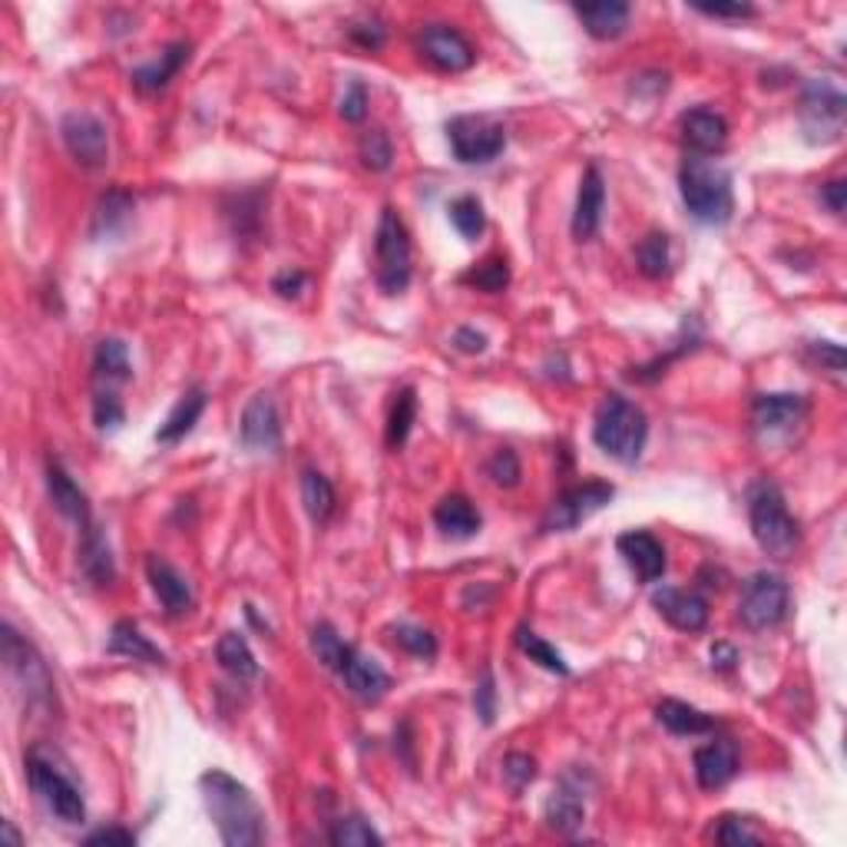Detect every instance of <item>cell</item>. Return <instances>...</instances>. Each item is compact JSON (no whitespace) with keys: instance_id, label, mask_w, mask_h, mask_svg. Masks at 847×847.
<instances>
[{"instance_id":"cell-1","label":"cell","mask_w":847,"mask_h":847,"mask_svg":"<svg viewBox=\"0 0 847 847\" xmlns=\"http://www.w3.org/2000/svg\"><path fill=\"white\" fill-rule=\"evenodd\" d=\"M199 788H202L205 812L215 822L222 845L255 847L265 841V815H262L255 795L242 782L212 769L199 779Z\"/></svg>"},{"instance_id":"cell-2","label":"cell","mask_w":847,"mask_h":847,"mask_svg":"<svg viewBox=\"0 0 847 847\" xmlns=\"http://www.w3.org/2000/svg\"><path fill=\"white\" fill-rule=\"evenodd\" d=\"M679 192L689 215L702 225H726L735 212L732 176L712 159H686L679 169Z\"/></svg>"},{"instance_id":"cell-3","label":"cell","mask_w":847,"mask_h":847,"mask_svg":"<svg viewBox=\"0 0 847 847\" xmlns=\"http://www.w3.org/2000/svg\"><path fill=\"white\" fill-rule=\"evenodd\" d=\"M646 437H649V421L639 404L626 401L623 394H610L600 404L593 441L603 454H610L620 464H636L643 457Z\"/></svg>"},{"instance_id":"cell-4","label":"cell","mask_w":847,"mask_h":847,"mask_svg":"<svg viewBox=\"0 0 847 847\" xmlns=\"http://www.w3.org/2000/svg\"><path fill=\"white\" fill-rule=\"evenodd\" d=\"M749 520L752 537L772 560H792L802 547V527L792 517L782 490L775 484H759L749 497Z\"/></svg>"},{"instance_id":"cell-5","label":"cell","mask_w":847,"mask_h":847,"mask_svg":"<svg viewBox=\"0 0 847 847\" xmlns=\"http://www.w3.org/2000/svg\"><path fill=\"white\" fill-rule=\"evenodd\" d=\"M374 255H378V285L384 295H401L411 285L414 272V248L411 235L401 222V215L388 205L381 212L378 232H374Z\"/></svg>"},{"instance_id":"cell-6","label":"cell","mask_w":847,"mask_h":847,"mask_svg":"<svg viewBox=\"0 0 847 847\" xmlns=\"http://www.w3.org/2000/svg\"><path fill=\"white\" fill-rule=\"evenodd\" d=\"M847 99L845 93L828 83V80H812L802 93V106H798V119H802V133L812 146H828L838 142L845 133Z\"/></svg>"},{"instance_id":"cell-7","label":"cell","mask_w":847,"mask_h":847,"mask_svg":"<svg viewBox=\"0 0 847 847\" xmlns=\"http://www.w3.org/2000/svg\"><path fill=\"white\" fill-rule=\"evenodd\" d=\"M27 779H30V788L33 795L40 798V805L60 818L63 825H83L86 822V805H83V795L80 788L53 765L46 762L40 752H30L27 759Z\"/></svg>"},{"instance_id":"cell-8","label":"cell","mask_w":847,"mask_h":847,"mask_svg":"<svg viewBox=\"0 0 847 847\" xmlns=\"http://www.w3.org/2000/svg\"><path fill=\"white\" fill-rule=\"evenodd\" d=\"M792 610V590L785 583V576L779 573H755L745 586H742V600H739V620L755 629H775L788 620Z\"/></svg>"},{"instance_id":"cell-9","label":"cell","mask_w":847,"mask_h":847,"mask_svg":"<svg viewBox=\"0 0 847 847\" xmlns=\"http://www.w3.org/2000/svg\"><path fill=\"white\" fill-rule=\"evenodd\" d=\"M0 649H3V666L10 673V679L17 682L20 692H27V702L30 706H40V702H50L53 699V679H50V669L46 663L40 659V653L10 626L3 623L0 629Z\"/></svg>"},{"instance_id":"cell-10","label":"cell","mask_w":847,"mask_h":847,"mask_svg":"<svg viewBox=\"0 0 847 847\" xmlns=\"http://www.w3.org/2000/svg\"><path fill=\"white\" fill-rule=\"evenodd\" d=\"M451 149L460 162H494L507 149V129L494 116H454L447 123Z\"/></svg>"},{"instance_id":"cell-11","label":"cell","mask_w":847,"mask_h":847,"mask_svg":"<svg viewBox=\"0 0 847 847\" xmlns=\"http://www.w3.org/2000/svg\"><path fill=\"white\" fill-rule=\"evenodd\" d=\"M616 497V487L606 480H586L580 487H570L567 494H560L547 517H543V533H570L576 530L583 520H590L596 510H603L610 500Z\"/></svg>"},{"instance_id":"cell-12","label":"cell","mask_w":847,"mask_h":847,"mask_svg":"<svg viewBox=\"0 0 847 847\" xmlns=\"http://www.w3.org/2000/svg\"><path fill=\"white\" fill-rule=\"evenodd\" d=\"M60 136H63L70 156L80 166H86V169L106 166V159H109V133H106V126L93 113H83V109L66 113L63 123H60Z\"/></svg>"},{"instance_id":"cell-13","label":"cell","mask_w":847,"mask_h":847,"mask_svg":"<svg viewBox=\"0 0 847 847\" xmlns=\"http://www.w3.org/2000/svg\"><path fill=\"white\" fill-rule=\"evenodd\" d=\"M331 673H338L341 682L348 686V692H351L354 699L368 702V706L381 702V699L388 696V689H391V676H388L374 659H368L364 653H358V649L348 646V643H345L338 663L331 666Z\"/></svg>"},{"instance_id":"cell-14","label":"cell","mask_w":847,"mask_h":847,"mask_svg":"<svg viewBox=\"0 0 847 847\" xmlns=\"http://www.w3.org/2000/svg\"><path fill=\"white\" fill-rule=\"evenodd\" d=\"M421 53H424L437 70H444V73H464V70H470L474 60H477L474 43H470L460 30H454V27H447V23H431V27L421 33Z\"/></svg>"},{"instance_id":"cell-15","label":"cell","mask_w":847,"mask_h":847,"mask_svg":"<svg viewBox=\"0 0 847 847\" xmlns=\"http://www.w3.org/2000/svg\"><path fill=\"white\" fill-rule=\"evenodd\" d=\"M239 434L248 451H278L282 447V417H278L272 394L262 391L245 404Z\"/></svg>"},{"instance_id":"cell-16","label":"cell","mask_w":847,"mask_h":847,"mask_svg":"<svg viewBox=\"0 0 847 847\" xmlns=\"http://www.w3.org/2000/svg\"><path fill=\"white\" fill-rule=\"evenodd\" d=\"M653 606L679 633H702L709 626V603L702 596H696V593H682V590L663 586V590L653 593Z\"/></svg>"},{"instance_id":"cell-17","label":"cell","mask_w":847,"mask_h":847,"mask_svg":"<svg viewBox=\"0 0 847 847\" xmlns=\"http://www.w3.org/2000/svg\"><path fill=\"white\" fill-rule=\"evenodd\" d=\"M808 414L802 394H759L752 404V421L762 434H788Z\"/></svg>"},{"instance_id":"cell-18","label":"cell","mask_w":847,"mask_h":847,"mask_svg":"<svg viewBox=\"0 0 847 847\" xmlns=\"http://www.w3.org/2000/svg\"><path fill=\"white\" fill-rule=\"evenodd\" d=\"M146 576H149V586L156 593V600L162 603V610L169 616H186L192 606H195V596H192V586L189 580L166 560L159 557H149L146 560Z\"/></svg>"},{"instance_id":"cell-19","label":"cell","mask_w":847,"mask_h":847,"mask_svg":"<svg viewBox=\"0 0 847 847\" xmlns=\"http://www.w3.org/2000/svg\"><path fill=\"white\" fill-rule=\"evenodd\" d=\"M682 142L696 152V156H716L726 149L729 142V123L722 113L716 109H689L682 116Z\"/></svg>"},{"instance_id":"cell-20","label":"cell","mask_w":847,"mask_h":847,"mask_svg":"<svg viewBox=\"0 0 847 847\" xmlns=\"http://www.w3.org/2000/svg\"><path fill=\"white\" fill-rule=\"evenodd\" d=\"M603 205H606V182L600 176V166H586L576 192V212H573V235L580 242L593 239L603 222Z\"/></svg>"},{"instance_id":"cell-21","label":"cell","mask_w":847,"mask_h":847,"mask_svg":"<svg viewBox=\"0 0 847 847\" xmlns=\"http://www.w3.org/2000/svg\"><path fill=\"white\" fill-rule=\"evenodd\" d=\"M620 553L626 557V563L633 567V573L643 580V583H656L663 573H666V547L646 533V530H629L616 540Z\"/></svg>"},{"instance_id":"cell-22","label":"cell","mask_w":847,"mask_h":847,"mask_svg":"<svg viewBox=\"0 0 847 847\" xmlns=\"http://www.w3.org/2000/svg\"><path fill=\"white\" fill-rule=\"evenodd\" d=\"M46 494H50V500H53V507L66 517V520H73L76 527H93V520H89V500H86V494L73 484V477L63 470V464L60 460H46Z\"/></svg>"},{"instance_id":"cell-23","label":"cell","mask_w":847,"mask_h":847,"mask_svg":"<svg viewBox=\"0 0 847 847\" xmlns=\"http://www.w3.org/2000/svg\"><path fill=\"white\" fill-rule=\"evenodd\" d=\"M739 775V749L729 739L709 742L696 752V779L706 792L726 788Z\"/></svg>"},{"instance_id":"cell-24","label":"cell","mask_w":847,"mask_h":847,"mask_svg":"<svg viewBox=\"0 0 847 847\" xmlns=\"http://www.w3.org/2000/svg\"><path fill=\"white\" fill-rule=\"evenodd\" d=\"M576 17L583 20L586 33L596 40H616L629 27V3L626 0H596V3H576Z\"/></svg>"},{"instance_id":"cell-25","label":"cell","mask_w":847,"mask_h":847,"mask_svg":"<svg viewBox=\"0 0 847 847\" xmlns=\"http://www.w3.org/2000/svg\"><path fill=\"white\" fill-rule=\"evenodd\" d=\"M434 523H437V530H441L444 537H451V540H470V537L480 533V523H484V520H480V510H477L467 497L451 494V497H444V500L437 504Z\"/></svg>"},{"instance_id":"cell-26","label":"cell","mask_w":847,"mask_h":847,"mask_svg":"<svg viewBox=\"0 0 847 847\" xmlns=\"http://www.w3.org/2000/svg\"><path fill=\"white\" fill-rule=\"evenodd\" d=\"M106 649L113 653V656H123V659H133V663H146V666H166V656L139 633V626L136 623H129V620H123V623H116L113 626V633H109V643H106Z\"/></svg>"},{"instance_id":"cell-27","label":"cell","mask_w":847,"mask_h":847,"mask_svg":"<svg viewBox=\"0 0 847 847\" xmlns=\"http://www.w3.org/2000/svg\"><path fill=\"white\" fill-rule=\"evenodd\" d=\"M547 825L557 832V835H576L586 822V805H583V795L570 785L557 788L547 802V812H543Z\"/></svg>"},{"instance_id":"cell-28","label":"cell","mask_w":847,"mask_h":847,"mask_svg":"<svg viewBox=\"0 0 847 847\" xmlns=\"http://www.w3.org/2000/svg\"><path fill=\"white\" fill-rule=\"evenodd\" d=\"M202 411H205V391H202V388L186 391V394L179 398V404L172 407V414L166 417V424L156 431V441H159V444H179V441L199 424Z\"/></svg>"},{"instance_id":"cell-29","label":"cell","mask_w":847,"mask_h":847,"mask_svg":"<svg viewBox=\"0 0 847 847\" xmlns=\"http://www.w3.org/2000/svg\"><path fill=\"white\" fill-rule=\"evenodd\" d=\"M656 719L673 732V735H706L716 729V719L699 712L696 706L689 702H679V699H663L656 706Z\"/></svg>"},{"instance_id":"cell-30","label":"cell","mask_w":847,"mask_h":847,"mask_svg":"<svg viewBox=\"0 0 847 847\" xmlns=\"http://www.w3.org/2000/svg\"><path fill=\"white\" fill-rule=\"evenodd\" d=\"M80 567L86 573L89 583L96 586H109L116 580V567H113V553L106 547V540L99 537L96 527L83 530V547H80Z\"/></svg>"},{"instance_id":"cell-31","label":"cell","mask_w":847,"mask_h":847,"mask_svg":"<svg viewBox=\"0 0 847 847\" xmlns=\"http://www.w3.org/2000/svg\"><path fill=\"white\" fill-rule=\"evenodd\" d=\"M186 60H189V43H169V46L159 53L156 63L133 70V83H136L139 89H146V93H156V89H162V86L179 73V66H182Z\"/></svg>"},{"instance_id":"cell-32","label":"cell","mask_w":847,"mask_h":847,"mask_svg":"<svg viewBox=\"0 0 847 847\" xmlns=\"http://www.w3.org/2000/svg\"><path fill=\"white\" fill-rule=\"evenodd\" d=\"M215 663H219L229 676H235V679H242V682L258 676V663H255V656H252L245 636H239V633H225V636L215 643Z\"/></svg>"},{"instance_id":"cell-33","label":"cell","mask_w":847,"mask_h":847,"mask_svg":"<svg viewBox=\"0 0 847 847\" xmlns=\"http://www.w3.org/2000/svg\"><path fill=\"white\" fill-rule=\"evenodd\" d=\"M93 371H96V378L106 381V384H123V381H129V378H133V361H129L126 341H119V338L99 341L96 358H93Z\"/></svg>"},{"instance_id":"cell-34","label":"cell","mask_w":847,"mask_h":847,"mask_svg":"<svg viewBox=\"0 0 847 847\" xmlns=\"http://www.w3.org/2000/svg\"><path fill=\"white\" fill-rule=\"evenodd\" d=\"M301 504L308 510V517L315 523H328V517L335 514V487L325 474L318 470H305L301 474Z\"/></svg>"},{"instance_id":"cell-35","label":"cell","mask_w":847,"mask_h":847,"mask_svg":"<svg viewBox=\"0 0 847 847\" xmlns=\"http://www.w3.org/2000/svg\"><path fill=\"white\" fill-rule=\"evenodd\" d=\"M414 417H417V391L414 388H401L394 394V404H391V417H388V447L391 451H401L411 437V427H414Z\"/></svg>"},{"instance_id":"cell-36","label":"cell","mask_w":847,"mask_h":847,"mask_svg":"<svg viewBox=\"0 0 847 847\" xmlns=\"http://www.w3.org/2000/svg\"><path fill=\"white\" fill-rule=\"evenodd\" d=\"M133 212V195L123 192V189H109L99 205H96V215H93V235H113L116 229L126 225Z\"/></svg>"},{"instance_id":"cell-37","label":"cell","mask_w":847,"mask_h":847,"mask_svg":"<svg viewBox=\"0 0 847 847\" xmlns=\"http://www.w3.org/2000/svg\"><path fill=\"white\" fill-rule=\"evenodd\" d=\"M517 649L523 653V656H530V663H537V666H543L547 673H557V676H570V666H567V659L543 639V636H537L530 626H520L517 629Z\"/></svg>"},{"instance_id":"cell-38","label":"cell","mask_w":847,"mask_h":847,"mask_svg":"<svg viewBox=\"0 0 847 847\" xmlns=\"http://www.w3.org/2000/svg\"><path fill=\"white\" fill-rule=\"evenodd\" d=\"M447 212H451V225H454L467 242H474V239L484 235L487 215H484V205H480L477 195H460V199H454Z\"/></svg>"},{"instance_id":"cell-39","label":"cell","mask_w":847,"mask_h":847,"mask_svg":"<svg viewBox=\"0 0 847 847\" xmlns=\"http://www.w3.org/2000/svg\"><path fill=\"white\" fill-rule=\"evenodd\" d=\"M636 265L649 278H663L669 272V235L666 232H649L639 248H636Z\"/></svg>"},{"instance_id":"cell-40","label":"cell","mask_w":847,"mask_h":847,"mask_svg":"<svg viewBox=\"0 0 847 847\" xmlns=\"http://www.w3.org/2000/svg\"><path fill=\"white\" fill-rule=\"evenodd\" d=\"M328 841L338 847H371V845H384V838L371 828V822L351 815V818H341L331 825L328 832Z\"/></svg>"},{"instance_id":"cell-41","label":"cell","mask_w":847,"mask_h":847,"mask_svg":"<svg viewBox=\"0 0 847 847\" xmlns=\"http://www.w3.org/2000/svg\"><path fill=\"white\" fill-rule=\"evenodd\" d=\"M358 156L364 162V169L371 172H384L391 169V159H394V146H391V136L384 129H368L358 142Z\"/></svg>"},{"instance_id":"cell-42","label":"cell","mask_w":847,"mask_h":847,"mask_svg":"<svg viewBox=\"0 0 847 847\" xmlns=\"http://www.w3.org/2000/svg\"><path fill=\"white\" fill-rule=\"evenodd\" d=\"M464 282H470L474 288H480V292H487V295H497V292H504V288L510 285V268H507V262H504L500 255H490V258L480 262L474 272H467Z\"/></svg>"},{"instance_id":"cell-43","label":"cell","mask_w":847,"mask_h":847,"mask_svg":"<svg viewBox=\"0 0 847 847\" xmlns=\"http://www.w3.org/2000/svg\"><path fill=\"white\" fill-rule=\"evenodd\" d=\"M391 639H394V646H401L404 653H411L417 659H434L437 656V639L427 629H421V626L401 623V626L391 629Z\"/></svg>"},{"instance_id":"cell-44","label":"cell","mask_w":847,"mask_h":847,"mask_svg":"<svg viewBox=\"0 0 847 847\" xmlns=\"http://www.w3.org/2000/svg\"><path fill=\"white\" fill-rule=\"evenodd\" d=\"M341 649H345V639L338 636V629H335L331 623L311 626V653H315V659H318L325 669H331V666L338 663Z\"/></svg>"},{"instance_id":"cell-45","label":"cell","mask_w":847,"mask_h":847,"mask_svg":"<svg viewBox=\"0 0 847 847\" xmlns=\"http://www.w3.org/2000/svg\"><path fill=\"white\" fill-rule=\"evenodd\" d=\"M487 477L497 484V487H517L520 484V457L514 447H500L490 460H487Z\"/></svg>"},{"instance_id":"cell-46","label":"cell","mask_w":847,"mask_h":847,"mask_svg":"<svg viewBox=\"0 0 847 847\" xmlns=\"http://www.w3.org/2000/svg\"><path fill=\"white\" fill-rule=\"evenodd\" d=\"M716 841H719V845H732V847L762 845V835H759V832H755L745 818L726 815V818L719 822V828H716Z\"/></svg>"},{"instance_id":"cell-47","label":"cell","mask_w":847,"mask_h":847,"mask_svg":"<svg viewBox=\"0 0 847 847\" xmlns=\"http://www.w3.org/2000/svg\"><path fill=\"white\" fill-rule=\"evenodd\" d=\"M93 421L99 431H116L123 421H126V411L119 404V398L113 391H99L96 401H93Z\"/></svg>"},{"instance_id":"cell-48","label":"cell","mask_w":847,"mask_h":847,"mask_svg":"<svg viewBox=\"0 0 847 847\" xmlns=\"http://www.w3.org/2000/svg\"><path fill=\"white\" fill-rule=\"evenodd\" d=\"M504 779L514 792H523L533 779H537V762L523 752H510L504 759Z\"/></svg>"},{"instance_id":"cell-49","label":"cell","mask_w":847,"mask_h":847,"mask_svg":"<svg viewBox=\"0 0 847 847\" xmlns=\"http://www.w3.org/2000/svg\"><path fill=\"white\" fill-rule=\"evenodd\" d=\"M474 709H477L484 726H494V719H497V689H494V673L490 669H484V676H480V686L474 692Z\"/></svg>"},{"instance_id":"cell-50","label":"cell","mask_w":847,"mask_h":847,"mask_svg":"<svg viewBox=\"0 0 847 847\" xmlns=\"http://www.w3.org/2000/svg\"><path fill=\"white\" fill-rule=\"evenodd\" d=\"M341 116L348 123H361L368 116V89H364V83H351L348 86V93L341 99Z\"/></svg>"},{"instance_id":"cell-51","label":"cell","mask_w":847,"mask_h":847,"mask_svg":"<svg viewBox=\"0 0 847 847\" xmlns=\"http://www.w3.org/2000/svg\"><path fill=\"white\" fill-rule=\"evenodd\" d=\"M699 13H706V17H719V20H745V17H755V7L752 3H742V0H735V3H692Z\"/></svg>"},{"instance_id":"cell-52","label":"cell","mask_w":847,"mask_h":847,"mask_svg":"<svg viewBox=\"0 0 847 847\" xmlns=\"http://www.w3.org/2000/svg\"><path fill=\"white\" fill-rule=\"evenodd\" d=\"M348 36H351L358 46H364V50H378V46L384 43V27H381L378 20H358V23L348 27Z\"/></svg>"},{"instance_id":"cell-53","label":"cell","mask_w":847,"mask_h":847,"mask_svg":"<svg viewBox=\"0 0 847 847\" xmlns=\"http://www.w3.org/2000/svg\"><path fill=\"white\" fill-rule=\"evenodd\" d=\"M86 845H136V835L126 832V828H99L93 835H86Z\"/></svg>"},{"instance_id":"cell-54","label":"cell","mask_w":847,"mask_h":847,"mask_svg":"<svg viewBox=\"0 0 847 847\" xmlns=\"http://www.w3.org/2000/svg\"><path fill=\"white\" fill-rule=\"evenodd\" d=\"M845 195H847V182L845 179H832L822 186V202L835 212V215H845Z\"/></svg>"},{"instance_id":"cell-55","label":"cell","mask_w":847,"mask_h":847,"mask_svg":"<svg viewBox=\"0 0 847 847\" xmlns=\"http://www.w3.org/2000/svg\"><path fill=\"white\" fill-rule=\"evenodd\" d=\"M305 282H308V275L295 268V272H282V275H275L272 288H275L278 295H285V298H288V295H298V292L305 288Z\"/></svg>"},{"instance_id":"cell-56","label":"cell","mask_w":847,"mask_h":847,"mask_svg":"<svg viewBox=\"0 0 847 847\" xmlns=\"http://www.w3.org/2000/svg\"><path fill=\"white\" fill-rule=\"evenodd\" d=\"M454 345H457L464 354H480V351L487 348V335H480V331H474V328H457Z\"/></svg>"},{"instance_id":"cell-57","label":"cell","mask_w":847,"mask_h":847,"mask_svg":"<svg viewBox=\"0 0 847 847\" xmlns=\"http://www.w3.org/2000/svg\"><path fill=\"white\" fill-rule=\"evenodd\" d=\"M815 354H818V361L825 364H832V371H841L845 368V351H841V345H832V341H818L815 345Z\"/></svg>"},{"instance_id":"cell-58","label":"cell","mask_w":847,"mask_h":847,"mask_svg":"<svg viewBox=\"0 0 847 847\" xmlns=\"http://www.w3.org/2000/svg\"><path fill=\"white\" fill-rule=\"evenodd\" d=\"M739 663V653L729 646V643H719L716 649H712V666H719V669H732Z\"/></svg>"},{"instance_id":"cell-59","label":"cell","mask_w":847,"mask_h":847,"mask_svg":"<svg viewBox=\"0 0 847 847\" xmlns=\"http://www.w3.org/2000/svg\"><path fill=\"white\" fill-rule=\"evenodd\" d=\"M3 835H7V838H10V841H17V845H20V835H17V832H13V828H10V822H7V825H3Z\"/></svg>"}]
</instances>
